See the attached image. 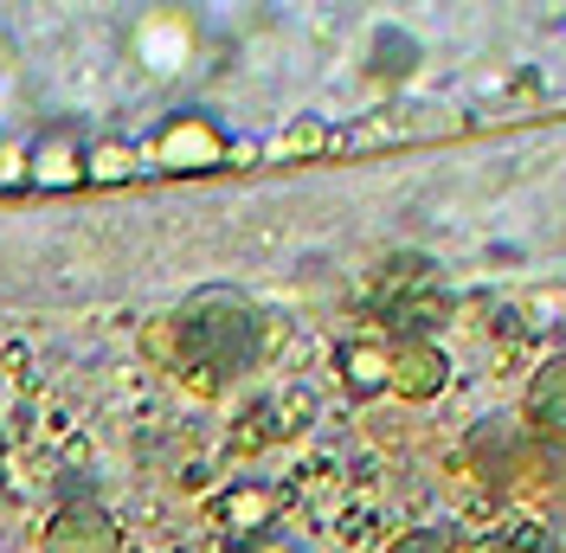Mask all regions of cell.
<instances>
[{
    "instance_id": "cell-13",
    "label": "cell",
    "mask_w": 566,
    "mask_h": 553,
    "mask_svg": "<svg viewBox=\"0 0 566 553\" xmlns=\"http://www.w3.org/2000/svg\"><path fill=\"white\" fill-rule=\"evenodd\" d=\"M458 553H522L509 534H470V541H458Z\"/></svg>"
},
{
    "instance_id": "cell-14",
    "label": "cell",
    "mask_w": 566,
    "mask_h": 553,
    "mask_svg": "<svg viewBox=\"0 0 566 553\" xmlns=\"http://www.w3.org/2000/svg\"><path fill=\"white\" fill-rule=\"evenodd\" d=\"M232 553H296V547H290V541H271V534H264V541H239Z\"/></svg>"
},
{
    "instance_id": "cell-8",
    "label": "cell",
    "mask_w": 566,
    "mask_h": 553,
    "mask_svg": "<svg viewBox=\"0 0 566 553\" xmlns=\"http://www.w3.org/2000/svg\"><path fill=\"white\" fill-rule=\"evenodd\" d=\"M27 180H33V187H52V194L84 187V142H77V136L33 142V155H27Z\"/></svg>"
},
{
    "instance_id": "cell-7",
    "label": "cell",
    "mask_w": 566,
    "mask_h": 553,
    "mask_svg": "<svg viewBox=\"0 0 566 553\" xmlns=\"http://www.w3.org/2000/svg\"><path fill=\"white\" fill-rule=\"evenodd\" d=\"M335 374L348 393H387L392 380V335H348V342L335 347Z\"/></svg>"
},
{
    "instance_id": "cell-15",
    "label": "cell",
    "mask_w": 566,
    "mask_h": 553,
    "mask_svg": "<svg viewBox=\"0 0 566 553\" xmlns=\"http://www.w3.org/2000/svg\"><path fill=\"white\" fill-rule=\"evenodd\" d=\"M226 161H232V168H251V161H258V148H251V142H232V155H226Z\"/></svg>"
},
{
    "instance_id": "cell-9",
    "label": "cell",
    "mask_w": 566,
    "mask_h": 553,
    "mask_svg": "<svg viewBox=\"0 0 566 553\" xmlns=\"http://www.w3.org/2000/svg\"><path fill=\"white\" fill-rule=\"evenodd\" d=\"M142 168H148L142 142H123V136L84 142V180H91V187H123V180H142Z\"/></svg>"
},
{
    "instance_id": "cell-1",
    "label": "cell",
    "mask_w": 566,
    "mask_h": 553,
    "mask_svg": "<svg viewBox=\"0 0 566 553\" xmlns=\"http://www.w3.org/2000/svg\"><path fill=\"white\" fill-rule=\"evenodd\" d=\"M142 354L187 393H219L264 361V315L232 290H207L142 328Z\"/></svg>"
},
{
    "instance_id": "cell-11",
    "label": "cell",
    "mask_w": 566,
    "mask_h": 553,
    "mask_svg": "<svg viewBox=\"0 0 566 553\" xmlns=\"http://www.w3.org/2000/svg\"><path fill=\"white\" fill-rule=\"evenodd\" d=\"M322 148H335V136H328V123H316V116L290 123V136L271 142V155H277V161H296V155H322Z\"/></svg>"
},
{
    "instance_id": "cell-12",
    "label": "cell",
    "mask_w": 566,
    "mask_h": 553,
    "mask_svg": "<svg viewBox=\"0 0 566 553\" xmlns=\"http://www.w3.org/2000/svg\"><path fill=\"white\" fill-rule=\"evenodd\" d=\"M387 553H458V541H451L444 528H412V534H399Z\"/></svg>"
},
{
    "instance_id": "cell-3",
    "label": "cell",
    "mask_w": 566,
    "mask_h": 553,
    "mask_svg": "<svg viewBox=\"0 0 566 553\" xmlns=\"http://www.w3.org/2000/svg\"><path fill=\"white\" fill-rule=\"evenodd\" d=\"M451 386V354L438 347V335H399L392 342V380L387 393L406 399V406H424Z\"/></svg>"
},
{
    "instance_id": "cell-5",
    "label": "cell",
    "mask_w": 566,
    "mask_h": 553,
    "mask_svg": "<svg viewBox=\"0 0 566 553\" xmlns=\"http://www.w3.org/2000/svg\"><path fill=\"white\" fill-rule=\"evenodd\" d=\"M283 515V489L277 483H239V489H219L212 502V521L232 534V541H264L271 521Z\"/></svg>"
},
{
    "instance_id": "cell-2",
    "label": "cell",
    "mask_w": 566,
    "mask_h": 553,
    "mask_svg": "<svg viewBox=\"0 0 566 553\" xmlns=\"http://www.w3.org/2000/svg\"><path fill=\"white\" fill-rule=\"evenodd\" d=\"M142 155H148V168H161V174H212V168H226L232 142H226V129H219L212 116L180 109V116H168V123L148 136Z\"/></svg>"
},
{
    "instance_id": "cell-4",
    "label": "cell",
    "mask_w": 566,
    "mask_h": 553,
    "mask_svg": "<svg viewBox=\"0 0 566 553\" xmlns=\"http://www.w3.org/2000/svg\"><path fill=\"white\" fill-rule=\"evenodd\" d=\"M39 553H123V528L97 509V502H65L45 521Z\"/></svg>"
},
{
    "instance_id": "cell-6",
    "label": "cell",
    "mask_w": 566,
    "mask_h": 553,
    "mask_svg": "<svg viewBox=\"0 0 566 553\" xmlns=\"http://www.w3.org/2000/svg\"><path fill=\"white\" fill-rule=\"evenodd\" d=\"M522 418L541 445H566V354H547L522 393Z\"/></svg>"
},
{
    "instance_id": "cell-10",
    "label": "cell",
    "mask_w": 566,
    "mask_h": 553,
    "mask_svg": "<svg viewBox=\"0 0 566 553\" xmlns=\"http://www.w3.org/2000/svg\"><path fill=\"white\" fill-rule=\"evenodd\" d=\"M136 52H142V65H155V71H180V59L193 52V27H187L180 13H161V20H142Z\"/></svg>"
}]
</instances>
